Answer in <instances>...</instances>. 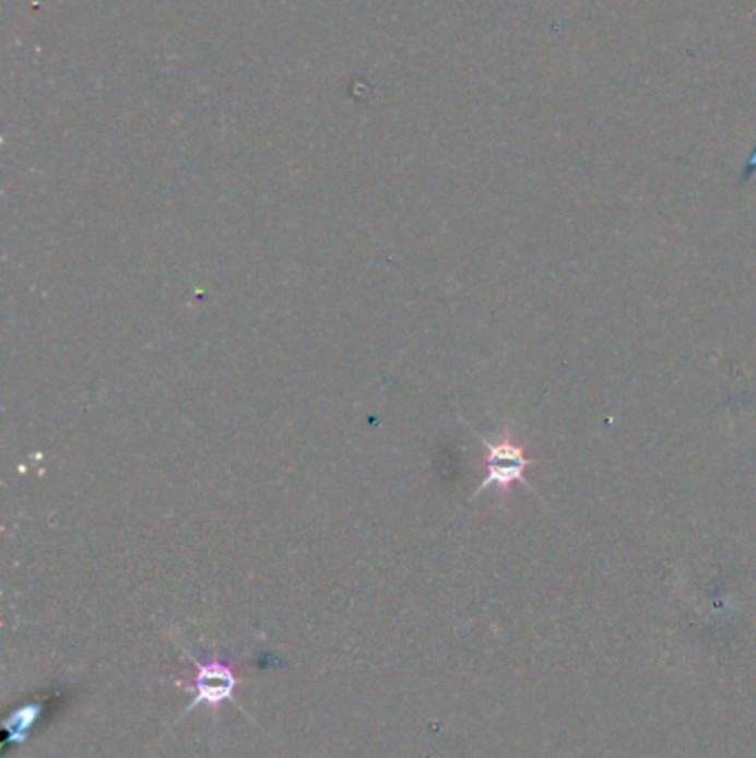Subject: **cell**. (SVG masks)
Segmentation results:
<instances>
[{
	"label": "cell",
	"instance_id": "cell-1",
	"mask_svg": "<svg viewBox=\"0 0 756 758\" xmlns=\"http://www.w3.org/2000/svg\"><path fill=\"white\" fill-rule=\"evenodd\" d=\"M189 659L196 665L193 680L191 684H187V680H180L178 684V686L187 688V692H193V701L187 710H193L200 706L220 708L226 701H234V692H236V686L240 680L234 665L224 663V661H215V659L202 663L193 654H189Z\"/></svg>",
	"mask_w": 756,
	"mask_h": 758
},
{
	"label": "cell",
	"instance_id": "cell-2",
	"mask_svg": "<svg viewBox=\"0 0 756 758\" xmlns=\"http://www.w3.org/2000/svg\"><path fill=\"white\" fill-rule=\"evenodd\" d=\"M482 443L486 446V452H488L486 454V471L488 473L473 497H477L486 488H510L512 484L523 482V471L531 464H535V460H528L523 450L508 439L497 441V443L482 439Z\"/></svg>",
	"mask_w": 756,
	"mask_h": 758
},
{
	"label": "cell",
	"instance_id": "cell-3",
	"mask_svg": "<svg viewBox=\"0 0 756 758\" xmlns=\"http://www.w3.org/2000/svg\"><path fill=\"white\" fill-rule=\"evenodd\" d=\"M47 714V703L36 701V703H25L21 708H14L5 721V751H10L12 745H23L32 736V727L43 723Z\"/></svg>",
	"mask_w": 756,
	"mask_h": 758
}]
</instances>
